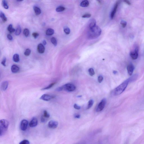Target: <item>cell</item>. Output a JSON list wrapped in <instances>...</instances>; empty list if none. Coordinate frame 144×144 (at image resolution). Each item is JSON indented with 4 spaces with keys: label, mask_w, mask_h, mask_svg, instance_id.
I'll list each match as a JSON object with an SVG mask.
<instances>
[{
    "label": "cell",
    "mask_w": 144,
    "mask_h": 144,
    "mask_svg": "<svg viewBox=\"0 0 144 144\" xmlns=\"http://www.w3.org/2000/svg\"><path fill=\"white\" fill-rule=\"evenodd\" d=\"M56 84V83H53L49 85L48 86L42 89V90H46L49 89L52 87L53 85H54Z\"/></svg>",
    "instance_id": "obj_28"
},
{
    "label": "cell",
    "mask_w": 144,
    "mask_h": 144,
    "mask_svg": "<svg viewBox=\"0 0 144 144\" xmlns=\"http://www.w3.org/2000/svg\"><path fill=\"white\" fill-rule=\"evenodd\" d=\"M91 16V14H89V13H87V14L84 15H83L82 16V17L83 18H89Z\"/></svg>",
    "instance_id": "obj_37"
},
{
    "label": "cell",
    "mask_w": 144,
    "mask_h": 144,
    "mask_svg": "<svg viewBox=\"0 0 144 144\" xmlns=\"http://www.w3.org/2000/svg\"><path fill=\"white\" fill-rule=\"evenodd\" d=\"M94 103V101L93 100H90L88 102V106L87 109H89L91 108L92 106H93V104Z\"/></svg>",
    "instance_id": "obj_25"
},
{
    "label": "cell",
    "mask_w": 144,
    "mask_h": 144,
    "mask_svg": "<svg viewBox=\"0 0 144 144\" xmlns=\"http://www.w3.org/2000/svg\"><path fill=\"white\" fill-rule=\"evenodd\" d=\"M19 67L15 65H13L11 67V71L13 73H16L19 71Z\"/></svg>",
    "instance_id": "obj_15"
},
{
    "label": "cell",
    "mask_w": 144,
    "mask_h": 144,
    "mask_svg": "<svg viewBox=\"0 0 144 144\" xmlns=\"http://www.w3.org/2000/svg\"><path fill=\"white\" fill-rule=\"evenodd\" d=\"M127 68L128 74L130 76H131L135 70L134 66L132 64H130L128 65Z\"/></svg>",
    "instance_id": "obj_8"
},
{
    "label": "cell",
    "mask_w": 144,
    "mask_h": 144,
    "mask_svg": "<svg viewBox=\"0 0 144 144\" xmlns=\"http://www.w3.org/2000/svg\"><path fill=\"white\" fill-rule=\"evenodd\" d=\"M43 43L44 45H46V40H43Z\"/></svg>",
    "instance_id": "obj_46"
},
{
    "label": "cell",
    "mask_w": 144,
    "mask_h": 144,
    "mask_svg": "<svg viewBox=\"0 0 144 144\" xmlns=\"http://www.w3.org/2000/svg\"><path fill=\"white\" fill-rule=\"evenodd\" d=\"M88 72L90 76H92L95 74L94 70L93 68H90L88 70Z\"/></svg>",
    "instance_id": "obj_30"
},
{
    "label": "cell",
    "mask_w": 144,
    "mask_h": 144,
    "mask_svg": "<svg viewBox=\"0 0 144 144\" xmlns=\"http://www.w3.org/2000/svg\"><path fill=\"white\" fill-rule=\"evenodd\" d=\"M89 3L87 0H84L82 1L80 4V6L83 7H88L89 6Z\"/></svg>",
    "instance_id": "obj_17"
},
{
    "label": "cell",
    "mask_w": 144,
    "mask_h": 144,
    "mask_svg": "<svg viewBox=\"0 0 144 144\" xmlns=\"http://www.w3.org/2000/svg\"><path fill=\"white\" fill-rule=\"evenodd\" d=\"M13 60L15 62L17 63L20 61L19 56L17 54H15L13 56Z\"/></svg>",
    "instance_id": "obj_20"
},
{
    "label": "cell",
    "mask_w": 144,
    "mask_h": 144,
    "mask_svg": "<svg viewBox=\"0 0 144 144\" xmlns=\"http://www.w3.org/2000/svg\"><path fill=\"white\" fill-rule=\"evenodd\" d=\"M0 18L2 19L3 22H5L7 21V18L6 17L4 13L1 12Z\"/></svg>",
    "instance_id": "obj_23"
},
{
    "label": "cell",
    "mask_w": 144,
    "mask_h": 144,
    "mask_svg": "<svg viewBox=\"0 0 144 144\" xmlns=\"http://www.w3.org/2000/svg\"><path fill=\"white\" fill-rule=\"evenodd\" d=\"M53 98L54 97L51 95L45 94L43 95L40 98V99L41 100H44V101H49Z\"/></svg>",
    "instance_id": "obj_10"
},
{
    "label": "cell",
    "mask_w": 144,
    "mask_h": 144,
    "mask_svg": "<svg viewBox=\"0 0 144 144\" xmlns=\"http://www.w3.org/2000/svg\"><path fill=\"white\" fill-rule=\"evenodd\" d=\"M86 143L85 141H82L78 142L75 144H86Z\"/></svg>",
    "instance_id": "obj_44"
},
{
    "label": "cell",
    "mask_w": 144,
    "mask_h": 144,
    "mask_svg": "<svg viewBox=\"0 0 144 144\" xmlns=\"http://www.w3.org/2000/svg\"><path fill=\"white\" fill-rule=\"evenodd\" d=\"M58 123L55 120H51L48 123V126L49 128L52 129H55L57 127Z\"/></svg>",
    "instance_id": "obj_9"
},
{
    "label": "cell",
    "mask_w": 144,
    "mask_h": 144,
    "mask_svg": "<svg viewBox=\"0 0 144 144\" xmlns=\"http://www.w3.org/2000/svg\"><path fill=\"white\" fill-rule=\"evenodd\" d=\"M120 1H118L116 3V4H115L114 8H113V9L111 14V19H113L116 13L119 4H120Z\"/></svg>",
    "instance_id": "obj_12"
},
{
    "label": "cell",
    "mask_w": 144,
    "mask_h": 144,
    "mask_svg": "<svg viewBox=\"0 0 144 144\" xmlns=\"http://www.w3.org/2000/svg\"><path fill=\"white\" fill-rule=\"evenodd\" d=\"M139 48L137 46L133 51H132L130 53V56L132 59L136 60L137 59L138 56Z\"/></svg>",
    "instance_id": "obj_6"
},
{
    "label": "cell",
    "mask_w": 144,
    "mask_h": 144,
    "mask_svg": "<svg viewBox=\"0 0 144 144\" xmlns=\"http://www.w3.org/2000/svg\"><path fill=\"white\" fill-rule=\"evenodd\" d=\"M28 124V122L26 120H23L21 122L20 124V128L21 130L25 131L27 128Z\"/></svg>",
    "instance_id": "obj_7"
},
{
    "label": "cell",
    "mask_w": 144,
    "mask_h": 144,
    "mask_svg": "<svg viewBox=\"0 0 144 144\" xmlns=\"http://www.w3.org/2000/svg\"><path fill=\"white\" fill-rule=\"evenodd\" d=\"M76 89V87L74 85L71 83H68L58 88L56 90L58 91H61L64 90L69 92H71L74 91Z\"/></svg>",
    "instance_id": "obj_4"
},
{
    "label": "cell",
    "mask_w": 144,
    "mask_h": 144,
    "mask_svg": "<svg viewBox=\"0 0 144 144\" xmlns=\"http://www.w3.org/2000/svg\"><path fill=\"white\" fill-rule=\"evenodd\" d=\"M9 83L7 81L3 82L1 85V89L3 91H5L7 89Z\"/></svg>",
    "instance_id": "obj_13"
},
{
    "label": "cell",
    "mask_w": 144,
    "mask_h": 144,
    "mask_svg": "<svg viewBox=\"0 0 144 144\" xmlns=\"http://www.w3.org/2000/svg\"><path fill=\"white\" fill-rule=\"evenodd\" d=\"M21 27L20 26H17L15 32V35L16 36H18L21 33Z\"/></svg>",
    "instance_id": "obj_22"
},
{
    "label": "cell",
    "mask_w": 144,
    "mask_h": 144,
    "mask_svg": "<svg viewBox=\"0 0 144 144\" xmlns=\"http://www.w3.org/2000/svg\"><path fill=\"white\" fill-rule=\"evenodd\" d=\"M75 118H79L80 117V115L79 114H76L74 116Z\"/></svg>",
    "instance_id": "obj_45"
},
{
    "label": "cell",
    "mask_w": 144,
    "mask_h": 144,
    "mask_svg": "<svg viewBox=\"0 0 144 144\" xmlns=\"http://www.w3.org/2000/svg\"><path fill=\"white\" fill-rule=\"evenodd\" d=\"M23 33L25 36L27 37L29 35V30L27 28H26L24 30Z\"/></svg>",
    "instance_id": "obj_29"
},
{
    "label": "cell",
    "mask_w": 144,
    "mask_h": 144,
    "mask_svg": "<svg viewBox=\"0 0 144 144\" xmlns=\"http://www.w3.org/2000/svg\"><path fill=\"white\" fill-rule=\"evenodd\" d=\"M96 21L94 19L91 20L90 21L89 24V27L90 29H91L95 26H96Z\"/></svg>",
    "instance_id": "obj_16"
},
{
    "label": "cell",
    "mask_w": 144,
    "mask_h": 144,
    "mask_svg": "<svg viewBox=\"0 0 144 144\" xmlns=\"http://www.w3.org/2000/svg\"><path fill=\"white\" fill-rule=\"evenodd\" d=\"M101 33V30L99 27L96 26L94 28L90 29L88 32V37L90 39H93L98 38Z\"/></svg>",
    "instance_id": "obj_2"
},
{
    "label": "cell",
    "mask_w": 144,
    "mask_h": 144,
    "mask_svg": "<svg viewBox=\"0 0 144 144\" xmlns=\"http://www.w3.org/2000/svg\"><path fill=\"white\" fill-rule=\"evenodd\" d=\"M124 2H125V3H126L127 4H128L129 5H131V3L128 0H125L124 1Z\"/></svg>",
    "instance_id": "obj_43"
},
{
    "label": "cell",
    "mask_w": 144,
    "mask_h": 144,
    "mask_svg": "<svg viewBox=\"0 0 144 144\" xmlns=\"http://www.w3.org/2000/svg\"><path fill=\"white\" fill-rule=\"evenodd\" d=\"M2 5L5 9H7L9 8V6L8 5L7 2L6 0H3L2 1Z\"/></svg>",
    "instance_id": "obj_26"
},
{
    "label": "cell",
    "mask_w": 144,
    "mask_h": 144,
    "mask_svg": "<svg viewBox=\"0 0 144 144\" xmlns=\"http://www.w3.org/2000/svg\"><path fill=\"white\" fill-rule=\"evenodd\" d=\"M6 58H3L2 61L1 62V64L3 66H6Z\"/></svg>",
    "instance_id": "obj_36"
},
{
    "label": "cell",
    "mask_w": 144,
    "mask_h": 144,
    "mask_svg": "<svg viewBox=\"0 0 144 144\" xmlns=\"http://www.w3.org/2000/svg\"><path fill=\"white\" fill-rule=\"evenodd\" d=\"M9 122L6 119H2L0 121V136L4 135L6 133L9 127Z\"/></svg>",
    "instance_id": "obj_3"
},
{
    "label": "cell",
    "mask_w": 144,
    "mask_h": 144,
    "mask_svg": "<svg viewBox=\"0 0 144 144\" xmlns=\"http://www.w3.org/2000/svg\"><path fill=\"white\" fill-rule=\"evenodd\" d=\"M51 41L52 43L55 46H56L57 45V41L56 40L54 37H52L51 38Z\"/></svg>",
    "instance_id": "obj_31"
},
{
    "label": "cell",
    "mask_w": 144,
    "mask_h": 144,
    "mask_svg": "<svg viewBox=\"0 0 144 144\" xmlns=\"http://www.w3.org/2000/svg\"><path fill=\"white\" fill-rule=\"evenodd\" d=\"M7 30L10 33H12L15 31V30L13 28V25L12 24H10L7 27Z\"/></svg>",
    "instance_id": "obj_21"
},
{
    "label": "cell",
    "mask_w": 144,
    "mask_h": 144,
    "mask_svg": "<svg viewBox=\"0 0 144 144\" xmlns=\"http://www.w3.org/2000/svg\"><path fill=\"white\" fill-rule=\"evenodd\" d=\"M117 73H118V72L116 71H115H115H113V73L115 74H117Z\"/></svg>",
    "instance_id": "obj_47"
},
{
    "label": "cell",
    "mask_w": 144,
    "mask_h": 144,
    "mask_svg": "<svg viewBox=\"0 0 144 144\" xmlns=\"http://www.w3.org/2000/svg\"><path fill=\"white\" fill-rule=\"evenodd\" d=\"M33 9H34L35 14L37 15H38L41 14V10L39 8L37 7H34Z\"/></svg>",
    "instance_id": "obj_18"
},
{
    "label": "cell",
    "mask_w": 144,
    "mask_h": 144,
    "mask_svg": "<svg viewBox=\"0 0 144 144\" xmlns=\"http://www.w3.org/2000/svg\"><path fill=\"white\" fill-rule=\"evenodd\" d=\"M46 119L42 116L41 117V121L42 122H43V123H44V122H45L46 121Z\"/></svg>",
    "instance_id": "obj_41"
},
{
    "label": "cell",
    "mask_w": 144,
    "mask_h": 144,
    "mask_svg": "<svg viewBox=\"0 0 144 144\" xmlns=\"http://www.w3.org/2000/svg\"><path fill=\"white\" fill-rule=\"evenodd\" d=\"M32 35L33 37L36 39L39 36V34L37 33H33Z\"/></svg>",
    "instance_id": "obj_38"
},
{
    "label": "cell",
    "mask_w": 144,
    "mask_h": 144,
    "mask_svg": "<svg viewBox=\"0 0 144 144\" xmlns=\"http://www.w3.org/2000/svg\"><path fill=\"white\" fill-rule=\"evenodd\" d=\"M120 24H121L123 28H125L126 26L127 22L125 21L122 20L120 22Z\"/></svg>",
    "instance_id": "obj_34"
},
{
    "label": "cell",
    "mask_w": 144,
    "mask_h": 144,
    "mask_svg": "<svg viewBox=\"0 0 144 144\" xmlns=\"http://www.w3.org/2000/svg\"><path fill=\"white\" fill-rule=\"evenodd\" d=\"M43 116L45 118H50V115L47 111H46V110H45V111H43Z\"/></svg>",
    "instance_id": "obj_27"
},
{
    "label": "cell",
    "mask_w": 144,
    "mask_h": 144,
    "mask_svg": "<svg viewBox=\"0 0 144 144\" xmlns=\"http://www.w3.org/2000/svg\"><path fill=\"white\" fill-rule=\"evenodd\" d=\"M7 38L8 39L10 40H12L13 39L12 36L10 34H8L7 35Z\"/></svg>",
    "instance_id": "obj_42"
},
{
    "label": "cell",
    "mask_w": 144,
    "mask_h": 144,
    "mask_svg": "<svg viewBox=\"0 0 144 144\" xmlns=\"http://www.w3.org/2000/svg\"><path fill=\"white\" fill-rule=\"evenodd\" d=\"M106 103V99L103 98L101 100L97 107L96 111L97 112H99L102 111L104 108Z\"/></svg>",
    "instance_id": "obj_5"
},
{
    "label": "cell",
    "mask_w": 144,
    "mask_h": 144,
    "mask_svg": "<svg viewBox=\"0 0 144 144\" xmlns=\"http://www.w3.org/2000/svg\"><path fill=\"white\" fill-rule=\"evenodd\" d=\"M19 144H30V143L28 140H25L20 142Z\"/></svg>",
    "instance_id": "obj_35"
},
{
    "label": "cell",
    "mask_w": 144,
    "mask_h": 144,
    "mask_svg": "<svg viewBox=\"0 0 144 144\" xmlns=\"http://www.w3.org/2000/svg\"><path fill=\"white\" fill-rule=\"evenodd\" d=\"M74 107L75 109L77 110H79L81 108V107L76 104H75L74 105Z\"/></svg>",
    "instance_id": "obj_40"
},
{
    "label": "cell",
    "mask_w": 144,
    "mask_h": 144,
    "mask_svg": "<svg viewBox=\"0 0 144 144\" xmlns=\"http://www.w3.org/2000/svg\"><path fill=\"white\" fill-rule=\"evenodd\" d=\"M65 9V8L63 7L60 6L56 8V11L58 12H61L62 11H64Z\"/></svg>",
    "instance_id": "obj_24"
},
{
    "label": "cell",
    "mask_w": 144,
    "mask_h": 144,
    "mask_svg": "<svg viewBox=\"0 0 144 144\" xmlns=\"http://www.w3.org/2000/svg\"><path fill=\"white\" fill-rule=\"evenodd\" d=\"M54 33V30L51 28H48L46 32V34L48 36H51L53 35Z\"/></svg>",
    "instance_id": "obj_19"
},
{
    "label": "cell",
    "mask_w": 144,
    "mask_h": 144,
    "mask_svg": "<svg viewBox=\"0 0 144 144\" xmlns=\"http://www.w3.org/2000/svg\"><path fill=\"white\" fill-rule=\"evenodd\" d=\"M38 124V120L37 118L35 117H33L30 122L29 125L30 127L33 128L36 126Z\"/></svg>",
    "instance_id": "obj_11"
},
{
    "label": "cell",
    "mask_w": 144,
    "mask_h": 144,
    "mask_svg": "<svg viewBox=\"0 0 144 144\" xmlns=\"http://www.w3.org/2000/svg\"><path fill=\"white\" fill-rule=\"evenodd\" d=\"M64 31L66 34L68 35L70 33V28L68 27H65L64 28Z\"/></svg>",
    "instance_id": "obj_33"
},
{
    "label": "cell",
    "mask_w": 144,
    "mask_h": 144,
    "mask_svg": "<svg viewBox=\"0 0 144 144\" xmlns=\"http://www.w3.org/2000/svg\"><path fill=\"white\" fill-rule=\"evenodd\" d=\"M103 77L101 76H99L98 78V81L99 83H101L103 81Z\"/></svg>",
    "instance_id": "obj_39"
},
{
    "label": "cell",
    "mask_w": 144,
    "mask_h": 144,
    "mask_svg": "<svg viewBox=\"0 0 144 144\" xmlns=\"http://www.w3.org/2000/svg\"><path fill=\"white\" fill-rule=\"evenodd\" d=\"M31 51L29 49H27L24 53V55L26 56H29L31 54Z\"/></svg>",
    "instance_id": "obj_32"
},
{
    "label": "cell",
    "mask_w": 144,
    "mask_h": 144,
    "mask_svg": "<svg viewBox=\"0 0 144 144\" xmlns=\"http://www.w3.org/2000/svg\"><path fill=\"white\" fill-rule=\"evenodd\" d=\"M133 80L131 77L125 80L113 90V94L115 96H118L123 92L126 89L129 83L133 82Z\"/></svg>",
    "instance_id": "obj_1"
},
{
    "label": "cell",
    "mask_w": 144,
    "mask_h": 144,
    "mask_svg": "<svg viewBox=\"0 0 144 144\" xmlns=\"http://www.w3.org/2000/svg\"><path fill=\"white\" fill-rule=\"evenodd\" d=\"M45 51V48L42 44L40 43L38 45V52L40 53H44Z\"/></svg>",
    "instance_id": "obj_14"
}]
</instances>
